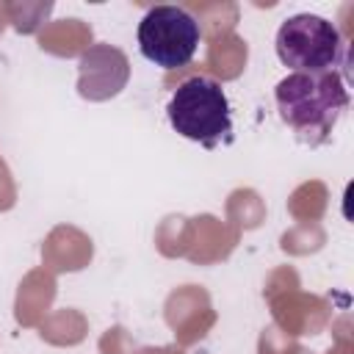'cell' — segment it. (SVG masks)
I'll list each match as a JSON object with an SVG mask.
<instances>
[{
  "instance_id": "obj_1",
  "label": "cell",
  "mask_w": 354,
  "mask_h": 354,
  "mask_svg": "<svg viewBox=\"0 0 354 354\" xmlns=\"http://www.w3.org/2000/svg\"><path fill=\"white\" fill-rule=\"evenodd\" d=\"M346 105L348 91L337 72H290L277 83L279 116L307 144L326 141Z\"/></svg>"
},
{
  "instance_id": "obj_3",
  "label": "cell",
  "mask_w": 354,
  "mask_h": 354,
  "mask_svg": "<svg viewBox=\"0 0 354 354\" xmlns=\"http://www.w3.org/2000/svg\"><path fill=\"white\" fill-rule=\"evenodd\" d=\"M199 22L180 6H155L138 22V50L160 69L191 64L199 50Z\"/></svg>"
},
{
  "instance_id": "obj_4",
  "label": "cell",
  "mask_w": 354,
  "mask_h": 354,
  "mask_svg": "<svg viewBox=\"0 0 354 354\" xmlns=\"http://www.w3.org/2000/svg\"><path fill=\"white\" fill-rule=\"evenodd\" d=\"M340 53V30L318 14H293L277 30V55L293 72H332Z\"/></svg>"
},
{
  "instance_id": "obj_5",
  "label": "cell",
  "mask_w": 354,
  "mask_h": 354,
  "mask_svg": "<svg viewBox=\"0 0 354 354\" xmlns=\"http://www.w3.org/2000/svg\"><path fill=\"white\" fill-rule=\"evenodd\" d=\"M113 55H116V50L108 47V44H97L88 53H83V58H80V83H77L83 97L105 100V97H111L122 88V83L111 80L108 69H105Z\"/></svg>"
},
{
  "instance_id": "obj_2",
  "label": "cell",
  "mask_w": 354,
  "mask_h": 354,
  "mask_svg": "<svg viewBox=\"0 0 354 354\" xmlns=\"http://www.w3.org/2000/svg\"><path fill=\"white\" fill-rule=\"evenodd\" d=\"M166 116L174 133L205 147H216L232 133L230 100L224 88L205 75L188 77L174 88L166 105Z\"/></svg>"
}]
</instances>
